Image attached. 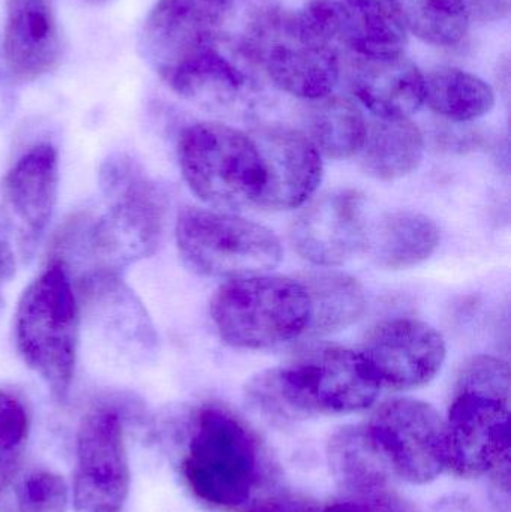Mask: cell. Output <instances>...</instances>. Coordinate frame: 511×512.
<instances>
[{"label": "cell", "mask_w": 511, "mask_h": 512, "mask_svg": "<svg viewBox=\"0 0 511 512\" xmlns=\"http://www.w3.org/2000/svg\"><path fill=\"white\" fill-rule=\"evenodd\" d=\"M308 292L311 315L306 333L327 336L356 324L366 309L365 291L350 274L314 271L299 277Z\"/></svg>", "instance_id": "cb8c5ba5"}, {"label": "cell", "mask_w": 511, "mask_h": 512, "mask_svg": "<svg viewBox=\"0 0 511 512\" xmlns=\"http://www.w3.org/2000/svg\"><path fill=\"white\" fill-rule=\"evenodd\" d=\"M401 0H311L300 11L338 50L360 59H392L405 54L408 29Z\"/></svg>", "instance_id": "4fadbf2b"}, {"label": "cell", "mask_w": 511, "mask_h": 512, "mask_svg": "<svg viewBox=\"0 0 511 512\" xmlns=\"http://www.w3.org/2000/svg\"><path fill=\"white\" fill-rule=\"evenodd\" d=\"M326 512H420L416 505L390 486L362 492H341L324 504Z\"/></svg>", "instance_id": "1f68e13d"}, {"label": "cell", "mask_w": 511, "mask_h": 512, "mask_svg": "<svg viewBox=\"0 0 511 512\" xmlns=\"http://www.w3.org/2000/svg\"><path fill=\"white\" fill-rule=\"evenodd\" d=\"M366 426L402 480L426 484L446 468V423L428 403L390 400Z\"/></svg>", "instance_id": "7c38bea8"}, {"label": "cell", "mask_w": 511, "mask_h": 512, "mask_svg": "<svg viewBox=\"0 0 511 512\" xmlns=\"http://www.w3.org/2000/svg\"><path fill=\"white\" fill-rule=\"evenodd\" d=\"M425 104L453 122H473L494 110L495 92L471 72L437 66L425 74Z\"/></svg>", "instance_id": "4316f807"}, {"label": "cell", "mask_w": 511, "mask_h": 512, "mask_svg": "<svg viewBox=\"0 0 511 512\" xmlns=\"http://www.w3.org/2000/svg\"><path fill=\"white\" fill-rule=\"evenodd\" d=\"M327 460L341 492L390 486L395 475L368 426H347L333 433Z\"/></svg>", "instance_id": "7402d4cb"}, {"label": "cell", "mask_w": 511, "mask_h": 512, "mask_svg": "<svg viewBox=\"0 0 511 512\" xmlns=\"http://www.w3.org/2000/svg\"><path fill=\"white\" fill-rule=\"evenodd\" d=\"M246 65L255 66L243 44L231 45L222 36L164 81L173 92L194 104L225 110L251 90L252 75Z\"/></svg>", "instance_id": "ffe728a7"}, {"label": "cell", "mask_w": 511, "mask_h": 512, "mask_svg": "<svg viewBox=\"0 0 511 512\" xmlns=\"http://www.w3.org/2000/svg\"><path fill=\"white\" fill-rule=\"evenodd\" d=\"M509 405L486 394L456 391L446 423V468L476 478L510 463Z\"/></svg>", "instance_id": "5bb4252c"}, {"label": "cell", "mask_w": 511, "mask_h": 512, "mask_svg": "<svg viewBox=\"0 0 511 512\" xmlns=\"http://www.w3.org/2000/svg\"><path fill=\"white\" fill-rule=\"evenodd\" d=\"M15 498L17 512H66L68 486L60 475L39 469L23 478Z\"/></svg>", "instance_id": "f546056e"}, {"label": "cell", "mask_w": 511, "mask_h": 512, "mask_svg": "<svg viewBox=\"0 0 511 512\" xmlns=\"http://www.w3.org/2000/svg\"><path fill=\"white\" fill-rule=\"evenodd\" d=\"M264 162V185L257 207L297 209L320 186L323 161L305 132L284 125L263 126L252 134Z\"/></svg>", "instance_id": "e0dca14e"}, {"label": "cell", "mask_w": 511, "mask_h": 512, "mask_svg": "<svg viewBox=\"0 0 511 512\" xmlns=\"http://www.w3.org/2000/svg\"><path fill=\"white\" fill-rule=\"evenodd\" d=\"M471 20L495 23L504 20L510 12V0H467Z\"/></svg>", "instance_id": "836d02e7"}, {"label": "cell", "mask_w": 511, "mask_h": 512, "mask_svg": "<svg viewBox=\"0 0 511 512\" xmlns=\"http://www.w3.org/2000/svg\"><path fill=\"white\" fill-rule=\"evenodd\" d=\"M366 174L393 182L417 170L425 152V138L410 119H377L366 132L362 150Z\"/></svg>", "instance_id": "603a6c76"}, {"label": "cell", "mask_w": 511, "mask_h": 512, "mask_svg": "<svg viewBox=\"0 0 511 512\" xmlns=\"http://www.w3.org/2000/svg\"><path fill=\"white\" fill-rule=\"evenodd\" d=\"M75 291L98 328L123 352L147 357L156 351L158 336L152 321L117 271H81Z\"/></svg>", "instance_id": "ac0fdd59"}, {"label": "cell", "mask_w": 511, "mask_h": 512, "mask_svg": "<svg viewBox=\"0 0 511 512\" xmlns=\"http://www.w3.org/2000/svg\"><path fill=\"white\" fill-rule=\"evenodd\" d=\"M360 354L380 387L402 391L422 387L446 361L443 336L426 322L398 318L377 325Z\"/></svg>", "instance_id": "9a60e30c"}, {"label": "cell", "mask_w": 511, "mask_h": 512, "mask_svg": "<svg viewBox=\"0 0 511 512\" xmlns=\"http://www.w3.org/2000/svg\"><path fill=\"white\" fill-rule=\"evenodd\" d=\"M101 215L72 216L57 236L51 258L80 271L123 267L155 255L164 239L167 201L140 162L126 153L108 155L99 165Z\"/></svg>", "instance_id": "6da1fadb"}, {"label": "cell", "mask_w": 511, "mask_h": 512, "mask_svg": "<svg viewBox=\"0 0 511 512\" xmlns=\"http://www.w3.org/2000/svg\"><path fill=\"white\" fill-rule=\"evenodd\" d=\"M311 315L299 279L272 274L234 277L216 291L210 316L221 339L233 348L267 349L306 333Z\"/></svg>", "instance_id": "5b68a950"}, {"label": "cell", "mask_w": 511, "mask_h": 512, "mask_svg": "<svg viewBox=\"0 0 511 512\" xmlns=\"http://www.w3.org/2000/svg\"><path fill=\"white\" fill-rule=\"evenodd\" d=\"M440 242V228L431 218L417 212H396L381 219L369 246L378 265L405 270L431 258Z\"/></svg>", "instance_id": "d4e9b609"}, {"label": "cell", "mask_w": 511, "mask_h": 512, "mask_svg": "<svg viewBox=\"0 0 511 512\" xmlns=\"http://www.w3.org/2000/svg\"><path fill=\"white\" fill-rule=\"evenodd\" d=\"M3 56L21 83L39 80L57 68L62 39L51 0H8Z\"/></svg>", "instance_id": "d6986e66"}, {"label": "cell", "mask_w": 511, "mask_h": 512, "mask_svg": "<svg viewBox=\"0 0 511 512\" xmlns=\"http://www.w3.org/2000/svg\"><path fill=\"white\" fill-rule=\"evenodd\" d=\"M29 432L30 417L23 400L0 390V496L20 472Z\"/></svg>", "instance_id": "f1b7e54d"}, {"label": "cell", "mask_w": 511, "mask_h": 512, "mask_svg": "<svg viewBox=\"0 0 511 512\" xmlns=\"http://www.w3.org/2000/svg\"><path fill=\"white\" fill-rule=\"evenodd\" d=\"M350 86L377 119H410L425 104V74L405 54L392 59L353 57Z\"/></svg>", "instance_id": "44dd1931"}, {"label": "cell", "mask_w": 511, "mask_h": 512, "mask_svg": "<svg viewBox=\"0 0 511 512\" xmlns=\"http://www.w3.org/2000/svg\"><path fill=\"white\" fill-rule=\"evenodd\" d=\"M456 391L486 394L510 402L509 366L500 358L488 355L474 357L462 369Z\"/></svg>", "instance_id": "4dcf8cb0"}, {"label": "cell", "mask_w": 511, "mask_h": 512, "mask_svg": "<svg viewBox=\"0 0 511 512\" xmlns=\"http://www.w3.org/2000/svg\"><path fill=\"white\" fill-rule=\"evenodd\" d=\"M74 505L80 512H120L131 486L125 415L99 402L84 415L75 445Z\"/></svg>", "instance_id": "9c48e42d"}, {"label": "cell", "mask_w": 511, "mask_h": 512, "mask_svg": "<svg viewBox=\"0 0 511 512\" xmlns=\"http://www.w3.org/2000/svg\"><path fill=\"white\" fill-rule=\"evenodd\" d=\"M177 158L195 197L216 210L257 207L264 185V162L252 135L219 122L183 129Z\"/></svg>", "instance_id": "8992f818"}, {"label": "cell", "mask_w": 511, "mask_h": 512, "mask_svg": "<svg viewBox=\"0 0 511 512\" xmlns=\"http://www.w3.org/2000/svg\"><path fill=\"white\" fill-rule=\"evenodd\" d=\"M243 512H326V510H324V504L308 496L278 493V495L251 502L249 507L243 508Z\"/></svg>", "instance_id": "d6a6232c"}, {"label": "cell", "mask_w": 511, "mask_h": 512, "mask_svg": "<svg viewBox=\"0 0 511 512\" xmlns=\"http://www.w3.org/2000/svg\"><path fill=\"white\" fill-rule=\"evenodd\" d=\"M401 9L408 32L434 47H456L470 30L467 0H407Z\"/></svg>", "instance_id": "83f0119b"}, {"label": "cell", "mask_w": 511, "mask_h": 512, "mask_svg": "<svg viewBox=\"0 0 511 512\" xmlns=\"http://www.w3.org/2000/svg\"><path fill=\"white\" fill-rule=\"evenodd\" d=\"M242 44L254 65L294 98L309 102L326 98L341 77L338 48L309 24L300 9L272 5L258 9Z\"/></svg>", "instance_id": "277c9868"}, {"label": "cell", "mask_w": 511, "mask_h": 512, "mask_svg": "<svg viewBox=\"0 0 511 512\" xmlns=\"http://www.w3.org/2000/svg\"><path fill=\"white\" fill-rule=\"evenodd\" d=\"M294 251L320 267L351 261L369 248L365 195L339 189L306 207L290 231Z\"/></svg>", "instance_id": "2e32d148"}, {"label": "cell", "mask_w": 511, "mask_h": 512, "mask_svg": "<svg viewBox=\"0 0 511 512\" xmlns=\"http://www.w3.org/2000/svg\"><path fill=\"white\" fill-rule=\"evenodd\" d=\"M14 268V251L5 234L0 230V280L6 279Z\"/></svg>", "instance_id": "e575fe53"}, {"label": "cell", "mask_w": 511, "mask_h": 512, "mask_svg": "<svg viewBox=\"0 0 511 512\" xmlns=\"http://www.w3.org/2000/svg\"><path fill=\"white\" fill-rule=\"evenodd\" d=\"M273 370L294 423L315 415L363 411L381 388L363 355L342 346L311 349Z\"/></svg>", "instance_id": "ba28073f"}, {"label": "cell", "mask_w": 511, "mask_h": 512, "mask_svg": "<svg viewBox=\"0 0 511 512\" xmlns=\"http://www.w3.org/2000/svg\"><path fill=\"white\" fill-rule=\"evenodd\" d=\"M176 242L185 264L203 276L263 274L278 267L284 255L278 237L264 225L201 207L179 213Z\"/></svg>", "instance_id": "52a82bcc"}, {"label": "cell", "mask_w": 511, "mask_h": 512, "mask_svg": "<svg viewBox=\"0 0 511 512\" xmlns=\"http://www.w3.org/2000/svg\"><path fill=\"white\" fill-rule=\"evenodd\" d=\"M182 477L195 499L219 511L248 507L263 474L257 433L219 403L195 411L183 454Z\"/></svg>", "instance_id": "7a4b0ae2"}, {"label": "cell", "mask_w": 511, "mask_h": 512, "mask_svg": "<svg viewBox=\"0 0 511 512\" xmlns=\"http://www.w3.org/2000/svg\"><path fill=\"white\" fill-rule=\"evenodd\" d=\"M236 0H158L140 35L144 59L167 80L224 36Z\"/></svg>", "instance_id": "8fae6325"}, {"label": "cell", "mask_w": 511, "mask_h": 512, "mask_svg": "<svg viewBox=\"0 0 511 512\" xmlns=\"http://www.w3.org/2000/svg\"><path fill=\"white\" fill-rule=\"evenodd\" d=\"M80 322V300L71 273L62 261L51 258L21 294L14 336L21 360L59 403L66 402L74 381Z\"/></svg>", "instance_id": "3957f363"}, {"label": "cell", "mask_w": 511, "mask_h": 512, "mask_svg": "<svg viewBox=\"0 0 511 512\" xmlns=\"http://www.w3.org/2000/svg\"><path fill=\"white\" fill-rule=\"evenodd\" d=\"M306 137L320 155L348 159L362 150L368 123L360 108L341 95L311 101L305 116Z\"/></svg>", "instance_id": "484cf974"}, {"label": "cell", "mask_w": 511, "mask_h": 512, "mask_svg": "<svg viewBox=\"0 0 511 512\" xmlns=\"http://www.w3.org/2000/svg\"><path fill=\"white\" fill-rule=\"evenodd\" d=\"M59 152L50 143L30 147L9 168L0 189V212L9 245L23 261L45 236L59 194Z\"/></svg>", "instance_id": "30bf717a"}]
</instances>
